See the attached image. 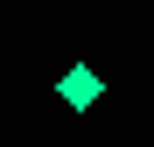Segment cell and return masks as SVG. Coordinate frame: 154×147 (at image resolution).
Here are the masks:
<instances>
[{
  "instance_id": "obj_1",
  "label": "cell",
  "mask_w": 154,
  "mask_h": 147,
  "mask_svg": "<svg viewBox=\"0 0 154 147\" xmlns=\"http://www.w3.org/2000/svg\"><path fill=\"white\" fill-rule=\"evenodd\" d=\"M98 91H105V84H98V70H91V63H70V70H63V84H56V98H63L70 112L98 105Z\"/></svg>"
}]
</instances>
